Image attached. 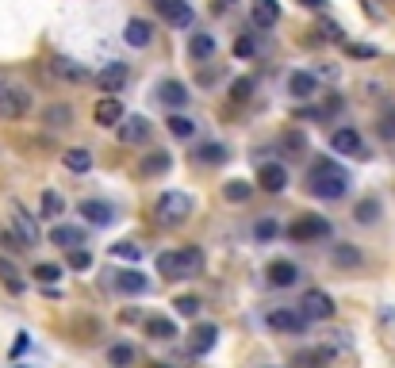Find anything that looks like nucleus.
<instances>
[{"mask_svg": "<svg viewBox=\"0 0 395 368\" xmlns=\"http://www.w3.org/2000/svg\"><path fill=\"white\" fill-rule=\"evenodd\" d=\"M307 188L319 200H342V196L349 192V173H345L338 161L319 158V161H311V169H307Z\"/></svg>", "mask_w": 395, "mask_h": 368, "instance_id": "f257e3e1", "label": "nucleus"}, {"mask_svg": "<svg viewBox=\"0 0 395 368\" xmlns=\"http://www.w3.org/2000/svg\"><path fill=\"white\" fill-rule=\"evenodd\" d=\"M188 211H192V200H188L185 192H161L158 196V219L161 223L177 226V223L188 219Z\"/></svg>", "mask_w": 395, "mask_h": 368, "instance_id": "f03ea898", "label": "nucleus"}, {"mask_svg": "<svg viewBox=\"0 0 395 368\" xmlns=\"http://www.w3.org/2000/svg\"><path fill=\"white\" fill-rule=\"evenodd\" d=\"M300 311H303V318H311V322H326V318L334 315V299L326 296L323 288H311L307 296H303Z\"/></svg>", "mask_w": 395, "mask_h": 368, "instance_id": "7ed1b4c3", "label": "nucleus"}, {"mask_svg": "<svg viewBox=\"0 0 395 368\" xmlns=\"http://www.w3.org/2000/svg\"><path fill=\"white\" fill-rule=\"evenodd\" d=\"M31 108V93L20 85H12L4 96H0V119H23Z\"/></svg>", "mask_w": 395, "mask_h": 368, "instance_id": "20e7f679", "label": "nucleus"}, {"mask_svg": "<svg viewBox=\"0 0 395 368\" xmlns=\"http://www.w3.org/2000/svg\"><path fill=\"white\" fill-rule=\"evenodd\" d=\"M127 62H108L104 69H96V88L100 93H123L127 88Z\"/></svg>", "mask_w": 395, "mask_h": 368, "instance_id": "39448f33", "label": "nucleus"}, {"mask_svg": "<svg viewBox=\"0 0 395 368\" xmlns=\"http://www.w3.org/2000/svg\"><path fill=\"white\" fill-rule=\"evenodd\" d=\"M330 234V223L323 215H303L300 223L292 226V238L295 242H315V238H326Z\"/></svg>", "mask_w": 395, "mask_h": 368, "instance_id": "423d86ee", "label": "nucleus"}, {"mask_svg": "<svg viewBox=\"0 0 395 368\" xmlns=\"http://www.w3.org/2000/svg\"><path fill=\"white\" fill-rule=\"evenodd\" d=\"M269 326L281 334H303L307 330V318H303V311H292V307H281L269 315Z\"/></svg>", "mask_w": 395, "mask_h": 368, "instance_id": "0eeeda50", "label": "nucleus"}, {"mask_svg": "<svg viewBox=\"0 0 395 368\" xmlns=\"http://www.w3.org/2000/svg\"><path fill=\"white\" fill-rule=\"evenodd\" d=\"M330 146H334L338 154H349V158H368V154H365V142H361V135H357L353 127H338V130H334V135H330Z\"/></svg>", "mask_w": 395, "mask_h": 368, "instance_id": "6e6552de", "label": "nucleus"}, {"mask_svg": "<svg viewBox=\"0 0 395 368\" xmlns=\"http://www.w3.org/2000/svg\"><path fill=\"white\" fill-rule=\"evenodd\" d=\"M158 4V12L166 15L173 27H192V8H188V0H154Z\"/></svg>", "mask_w": 395, "mask_h": 368, "instance_id": "1a4fd4ad", "label": "nucleus"}, {"mask_svg": "<svg viewBox=\"0 0 395 368\" xmlns=\"http://www.w3.org/2000/svg\"><path fill=\"white\" fill-rule=\"evenodd\" d=\"M257 184L265 188V192H284L288 188V169L281 161H265V165L257 169Z\"/></svg>", "mask_w": 395, "mask_h": 368, "instance_id": "9d476101", "label": "nucleus"}, {"mask_svg": "<svg viewBox=\"0 0 395 368\" xmlns=\"http://www.w3.org/2000/svg\"><path fill=\"white\" fill-rule=\"evenodd\" d=\"M203 273V250L200 245H185V250L177 253V280H185V276H200Z\"/></svg>", "mask_w": 395, "mask_h": 368, "instance_id": "9b49d317", "label": "nucleus"}, {"mask_svg": "<svg viewBox=\"0 0 395 368\" xmlns=\"http://www.w3.org/2000/svg\"><path fill=\"white\" fill-rule=\"evenodd\" d=\"M334 364V349L330 346H315V349H300L292 357V368H326Z\"/></svg>", "mask_w": 395, "mask_h": 368, "instance_id": "f8f14e48", "label": "nucleus"}, {"mask_svg": "<svg viewBox=\"0 0 395 368\" xmlns=\"http://www.w3.org/2000/svg\"><path fill=\"white\" fill-rule=\"evenodd\" d=\"M119 138L127 146H142L146 138H150V119H142V116H127L119 123Z\"/></svg>", "mask_w": 395, "mask_h": 368, "instance_id": "ddd939ff", "label": "nucleus"}, {"mask_svg": "<svg viewBox=\"0 0 395 368\" xmlns=\"http://www.w3.org/2000/svg\"><path fill=\"white\" fill-rule=\"evenodd\" d=\"M93 119L100 123V127H119L123 123V104L115 100V96H104V100H96Z\"/></svg>", "mask_w": 395, "mask_h": 368, "instance_id": "4468645a", "label": "nucleus"}, {"mask_svg": "<svg viewBox=\"0 0 395 368\" xmlns=\"http://www.w3.org/2000/svg\"><path fill=\"white\" fill-rule=\"evenodd\" d=\"M81 215H85L93 226H112L115 223V207L104 203V200H85L81 203Z\"/></svg>", "mask_w": 395, "mask_h": 368, "instance_id": "2eb2a0df", "label": "nucleus"}, {"mask_svg": "<svg viewBox=\"0 0 395 368\" xmlns=\"http://www.w3.org/2000/svg\"><path fill=\"white\" fill-rule=\"evenodd\" d=\"M12 231L23 238V245H39V238H43V234H39V226H35V219H31L23 207L12 211Z\"/></svg>", "mask_w": 395, "mask_h": 368, "instance_id": "dca6fc26", "label": "nucleus"}, {"mask_svg": "<svg viewBox=\"0 0 395 368\" xmlns=\"http://www.w3.org/2000/svg\"><path fill=\"white\" fill-rule=\"evenodd\" d=\"M215 341H219V326L215 322H200L192 330V346H188V349H192L196 357H203V353H211V346H215Z\"/></svg>", "mask_w": 395, "mask_h": 368, "instance_id": "f3484780", "label": "nucleus"}, {"mask_svg": "<svg viewBox=\"0 0 395 368\" xmlns=\"http://www.w3.org/2000/svg\"><path fill=\"white\" fill-rule=\"evenodd\" d=\"M250 15H253L257 27H276V23H281V4H276V0H253Z\"/></svg>", "mask_w": 395, "mask_h": 368, "instance_id": "a211bd4d", "label": "nucleus"}, {"mask_svg": "<svg viewBox=\"0 0 395 368\" xmlns=\"http://www.w3.org/2000/svg\"><path fill=\"white\" fill-rule=\"evenodd\" d=\"M295 280H300L295 261H273V265H269V284H273V288H292Z\"/></svg>", "mask_w": 395, "mask_h": 368, "instance_id": "6ab92c4d", "label": "nucleus"}, {"mask_svg": "<svg viewBox=\"0 0 395 368\" xmlns=\"http://www.w3.org/2000/svg\"><path fill=\"white\" fill-rule=\"evenodd\" d=\"M123 39H127V46H150V39H154V27L146 20H127V27H123Z\"/></svg>", "mask_w": 395, "mask_h": 368, "instance_id": "aec40b11", "label": "nucleus"}, {"mask_svg": "<svg viewBox=\"0 0 395 368\" xmlns=\"http://www.w3.org/2000/svg\"><path fill=\"white\" fill-rule=\"evenodd\" d=\"M288 93L295 96V100H311V96L319 93V81L311 77V73H292V77H288Z\"/></svg>", "mask_w": 395, "mask_h": 368, "instance_id": "412c9836", "label": "nucleus"}, {"mask_svg": "<svg viewBox=\"0 0 395 368\" xmlns=\"http://www.w3.org/2000/svg\"><path fill=\"white\" fill-rule=\"evenodd\" d=\"M330 261H334L338 268H361V265H365L361 250H357V245H349V242H338V245H334V250H330Z\"/></svg>", "mask_w": 395, "mask_h": 368, "instance_id": "4be33fe9", "label": "nucleus"}, {"mask_svg": "<svg viewBox=\"0 0 395 368\" xmlns=\"http://www.w3.org/2000/svg\"><path fill=\"white\" fill-rule=\"evenodd\" d=\"M51 242H54V245H62V250H81L85 234H81L77 226H69V223H58L54 231H51Z\"/></svg>", "mask_w": 395, "mask_h": 368, "instance_id": "5701e85b", "label": "nucleus"}, {"mask_svg": "<svg viewBox=\"0 0 395 368\" xmlns=\"http://www.w3.org/2000/svg\"><path fill=\"white\" fill-rule=\"evenodd\" d=\"M188 58H196V62L215 58V39H211V35H203V31H196V35L188 39Z\"/></svg>", "mask_w": 395, "mask_h": 368, "instance_id": "b1692460", "label": "nucleus"}, {"mask_svg": "<svg viewBox=\"0 0 395 368\" xmlns=\"http://www.w3.org/2000/svg\"><path fill=\"white\" fill-rule=\"evenodd\" d=\"M115 288L127 292V296H142L146 288H150V280H146L138 268H127V273H119V280H115Z\"/></svg>", "mask_w": 395, "mask_h": 368, "instance_id": "393cba45", "label": "nucleus"}, {"mask_svg": "<svg viewBox=\"0 0 395 368\" xmlns=\"http://www.w3.org/2000/svg\"><path fill=\"white\" fill-rule=\"evenodd\" d=\"M158 100L169 104V108H185L188 104V88L180 85V81H166V85L158 88Z\"/></svg>", "mask_w": 395, "mask_h": 368, "instance_id": "a878e982", "label": "nucleus"}, {"mask_svg": "<svg viewBox=\"0 0 395 368\" xmlns=\"http://www.w3.org/2000/svg\"><path fill=\"white\" fill-rule=\"evenodd\" d=\"M146 334L158 338V341H173L177 338V326H173V318H166V315H154L150 322H146Z\"/></svg>", "mask_w": 395, "mask_h": 368, "instance_id": "bb28decb", "label": "nucleus"}, {"mask_svg": "<svg viewBox=\"0 0 395 368\" xmlns=\"http://www.w3.org/2000/svg\"><path fill=\"white\" fill-rule=\"evenodd\" d=\"M54 73L62 81H73V85H81V81H88V69H81L77 62H69V58H54Z\"/></svg>", "mask_w": 395, "mask_h": 368, "instance_id": "cd10ccee", "label": "nucleus"}, {"mask_svg": "<svg viewBox=\"0 0 395 368\" xmlns=\"http://www.w3.org/2000/svg\"><path fill=\"white\" fill-rule=\"evenodd\" d=\"M65 169H69V173H88V169H93V154H88V150H81V146H77V150H65Z\"/></svg>", "mask_w": 395, "mask_h": 368, "instance_id": "c85d7f7f", "label": "nucleus"}, {"mask_svg": "<svg viewBox=\"0 0 395 368\" xmlns=\"http://www.w3.org/2000/svg\"><path fill=\"white\" fill-rule=\"evenodd\" d=\"M43 123H46V127H69V123H73V108H69V104H51V108L43 111Z\"/></svg>", "mask_w": 395, "mask_h": 368, "instance_id": "c756f323", "label": "nucleus"}, {"mask_svg": "<svg viewBox=\"0 0 395 368\" xmlns=\"http://www.w3.org/2000/svg\"><path fill=\"white\" fill-rule=\"evenodd\" d=\"M169 165H173V158H169L166 150H158V154H146V158H142V173H146V177H154V173H166Z\"/></svg>", "mask_w": 395, "mask_h": 368, "instance_id": "7c9ffc66", "label": "nucleus"}, {"mask_svg": "<svg viewBox=\"0 0 395 368\" xmlns=\"http://www.w3.org/2000/svg\"><path fill=\"white\" fill-rule=\"evenodd\" d=\"M169 135H173V138H192V135H196V123L177 111V116H169Z\"/></svg>", "mask_w": 395, "mask_h": 368, "instance_id": "2f4dec72", "label": "nucleus"}, {"mask_svg": "<svg viewBox=\"0 0 395 368\" xmlns=\"http://www.w3.org/2000/svg\"><path fill=\"white\" fill-rule=\"evenodd\" d=\"M200 161H203V165H223V161H227V146L203 142V146H200Z\"/></svg>", "mask_w": 395, "mask_h": 368, "instance_id": "473e14b6", "label": "nucleus"}, {"mask_svg": "<svg viewBox=\"0 0 395 368\" xmlns=\"http://www.w3.org/2000/svg\"><path fill=\"white\" fill-rule=\"evenodd\" d=\"M43 215H46V219H58V215H65V200H62L58 192H51V188L43 192Z\"/></svg>", "mask_w": 395, "mask_h": 368, "instance_id": "72a5a7b5", "label": "nucleus"}, {"mask_svg": "<svg viewBox=\"0 0 395 368\" xmlns=\"http://www.w3.org/2000/svg\"><path fill=\"white\" fill-rule=\"evenodd\" d=\"M154 265H158V273L166 276V280H177V253H173V250L158 253V257H154Z\"/></svg>", "mask_w": 395, "mask_h": 368, "instance_id": "f704fd0d", "label": "nucleus"}, {"mask_svg": "<svg viewBox=\"0 0 395 368\" xmlns=\"http://www.w3.org/2000/svg\"><path fill=\"white\" fill-rule=\"evenodd\" d=\"M353 215H357V223L368 226V223H376V219H380V203H376V200H361Z\"/></svg>", "mask_w": 395, "mask_h": 368, "instance_id": "c9c22d12", "label": "nucleus"}, {"mask_svg": "<svg viewBox=\"0 0 395 368\" xmlns=\"http://www.w3.org/2000/svg\"><path fill=\"white\" fill-rule=\"evenodd\" d=\"M108 361H112V368H130V364H135V349H130V346H112Z\"/></svg>", "mask_w": 395, "mask_h": 368, "instance_id": "e433bc0d", "label": "nucleus"}, {"mask_svg": "<svg viewBox=\"0 0 395 368\" xmlns=\"http://www.w3.org/2000/svg\"><path fill=\"white\" fill-rule=\"evenodd\" d=\"M0 280H4L12 292H23V280H20V273H15V265L4 261V257H0Z\"/></svg>", "mask_w": 395, "mask_h": 368, "instance_id": "4c0bfd02", "label": "nucleus"}, {"mask_svg": "<svg viewBox=\"0 0 395 368\" xmlns=\"http://www.w3.org/2000/svg\"><path fill=\"white\" fill-rule=\"evenodd\" d=\"M173 307H177V315H185V318L200 315V299H196V296H177V299H173Z\"/></svg>", "mask_w": 395, "mask_h": 368, "instance_id": "58836bf2", "label": "nucleus"}, {"mask_svg": "<svg viewBox=\"0 0 395 368\" xmlns=\"http://www.w3.org/2000/svg\"><path fill=\"white\" fill-rule=\"evenodd\" d=\"M35 280L39 284H54V280H62V268L51 265V261H43V265H35Z\"/></svg>", "mask_w": 395, "mask_h": 368, "instance_id": "ea45409f", "label": "nucleus"}, {"mask_svg": "<svg viewBox=\"0 0 395 368\" xmlns=\"http://www.w3.org/2000/svg\"><path fill=\"white\" fill-rule=\"evenodd\" d=\"M227 200L230 203H246V200H250V184H246V181H230L227 184Z\"/></svg>", "mask_w": 395, "mask_h": 368, "instance_id": "a19ab883", "label": "nucleus"}, {"mask_svg": "<svg viewBox=\"0 0 395 368\" xmlns=\"http://www.w3.org/2000/svg\"><path fill=\"white\" fill-rule=\"evenodd\" d=\"M112 253H115V257H123V261H138V257H142V250H138L135 242H115Z\"/></svg>", "mask_w": 395, "mask_h": 368, "instance_id": "79ce46f5", "label": "nucleus"}, {"mask_svg": "<svg viewBox=\"0 0 395 368\" xmlns=\"http://www.w3.org/2000/svg\"><path fill=\"white\" fill-rule=\"evenodd\" d=\"M234 54H238V58H253V54H257V39H253V35H242V39L234 43Z\"/></svg>", "mask_w": 395, "mask_h": 368, "instance_id": "37998d69", "label": "nucleus"}, {"mask_svg": "<svg viewBox=\"0 0 395 368\" xmlns=\"http://www.w3.org/2000/svg\"><path fill=\"white\" fill-rule=\"evenodd\" d=\"M319 31H323V39H330V43H342V27L334 20H323L319 23Z\"/></svg>", "mask_w": 395, "mask_h": 368, "instance_id": "c03bdc74", "label": "nucleus"}, {"mask_svg": "<svg viewBox=\"0 0 395 368\" xmlns=\"http://www.w3.org/2000/svg\"><path fill=\"white\" fill-rule=\"evenodd\" d=\"M69 265L73 268H88V265H93V253H88V250H69Z\"/></svg>", "mask_w": 395, "mask_h": 368, "instance_id": "a18cd8bd", "label": "nucleus"}, {"mask_svg": "<svg viewBox=\"0 0 395 368\" xmlns=\"http://www.w3.org/2000/svg\"><path fill=\"white\" fill-rule=\"evenodd\" d=\"M0 245H8V250H23V238H20V234H15V231H0Z\"/></svg>", "mask_w": 395, "mask_h": 368, "instance_id": "49530a36", "label": "nucleus"}, {"mask_svg": "<svg viewBox=\"0 0 395 368\" xmlns=\"http://www.w3.org/2000/svg\"><path fill=\"white\" fill-rule=\"evenodd\" d=\"M253 234H257V238H276V223L273 219H261V223L253 226Z\"/></svg>", "mask_w": 395, "mask_h": 368, "instance_id": "de8ad7c7", "label": "nucleus"}, {"mask_svg": "<svg viewBox=\"0 0 395 368\" xmlns=\"http://www.w3.org/2000/svg\"><path fill=\"white\" fill-rule=\"evenodd\" d=\"M281 142H284V150H292V154H300V150H303V135H295V130H288Z\"/></svg>", "mask_w": 395, "mask_h": 368, "instance_id": "09e8293b", "label": "nucleus"}, {"mask_svg": "<svg viewBox=\"0 0 395 368\" xmlns=\"http://www.w3.org/2000/svg\"><path fill=\"white\" fill-rule=\"evenodd\" d=\"M250 96V81H234V100H246Z\"/></svg>", "mask_w": 395, "mask_h": 368, "instance_id": "8fccbe9b", "label": "nucleus"}, {"mask_svg": "<svg viewBox=\"0 0 395 368\" xmlns=\"http://www.w3.org/2000/svg\"><path fill=\"white\" fill-rule=\"evenodd\" d=\"M138 318H142V315H138V311H135V307L119 311V322H138Z\"/></svg>", "mask_w": 395, "mask_h": 368, "instance_id": "3c124183", "label": "nucleus"}, {"mask_svg": "<svg viewBox=\"0 0 395 368\" xmlns=\"http://www.w3.org/2000/svg\"><path fill=\"white\" fill-rule=\"evenodd\" d=\"M349 54H357V58H373V46H349Z\"/></svg>", "mask_w": 395, "mask_h": 368, "instance_id": "603ef678", "label": "nucleus"}, {"mask_svg": "<svg viewBox=\"0 0 395 368\" xmlns=\"http://www.w3.org/2000/svg\"><path fill=\"white\" fill-rule=\"evenodd\" d=\"M8 88H12V85H8V77H4V73H0V96H4Z\"/></svg>", "mask_w": 395, "mask_h": 368, "instance_id": "864d4df0", "label": "nucleus"}, {"mask_svg": "<svg viewBox=\"0 0 395 368\" xmlns=\"http://www.w3.org/2000/svg\"><path fill=\"white\" fill-rule=\"evenodd\" d=\"M300 4H307V8H323V0H300Z\"/></svg>", "mask_w": 395, "mask_h": 368, "instance_id": "5fc2aeb1", "label": "nucleus"}, {"mask_svg": "<svg viewBox=\"0 0 395 368\" xmlns=\"http://www.w3.org/2000/svg\"><path fill=\"white\" fill-rule=\"evenodd\" d=\"M388 130H391V135H395V116H391V127H388Z\"/></svg>", "mask_w": 395, "mask_h": 368, "instance_id": "6e6d98bb", "label": "nucleus"}, {"mask_svg": "<svg viewBox=\"0 0 395 368\" xmlns=\"http://www.w3.org/2000/svg\"><path fill=\"white\" fill-rule=\"evenodd\" d=\"M223 4H230V0H223Z\"/></svg>", "mask_w": 395, "mask_h": 368, "instance_id": "4d7b16f0", "label": "nucleus"}, {"mask_svg": "<svg viewBox=\"0 0 395 368\" xmlns=\"http://www.w3.org/2000/svg\"><path fill=\"white\" fill-rule=\"evenodd\" d=\"M15 368H20V364H15Z\"/></svg>", "mask_w": 395, "mask_h": 368, "instance_id": "13d9d810", "label": "nucleus"}]
</instances>
